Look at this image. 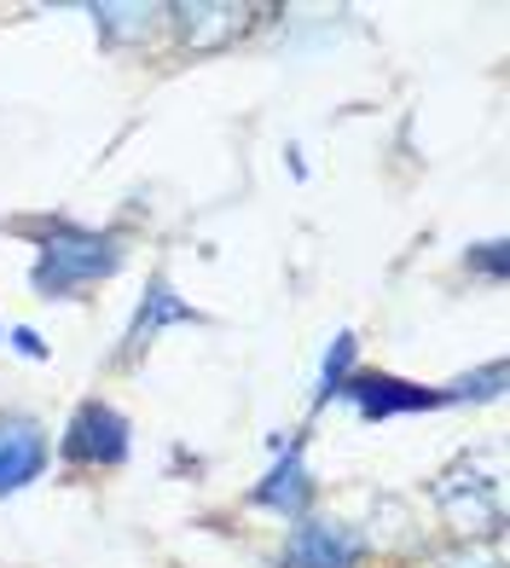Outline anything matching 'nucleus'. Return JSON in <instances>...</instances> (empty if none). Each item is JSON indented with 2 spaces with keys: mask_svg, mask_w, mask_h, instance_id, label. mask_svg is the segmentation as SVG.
<instances>
[{
  "mask_svg": "<svg viewBox=\"0 0 510 568\" xmlns=\"http://www.w3.org/2000/svg\"><path fill=\"white\" fill-rule=\"evenodd\" d=\"M35 239V267L30 284L41 302H75L93 284H105L122 273V239L116 232H99V226H75V221H30L23 226Z\"/></svg>",
  "mask_w": 510,
  "mask_h": 568,
  "instance_id": "obj_1",
  "label": "nucleus"
},
{
  "mask_svg": "<svg viewBox=\"0 0 510 568\" xmlns=\"http://www.w3.org/2000/svg\"><path fill=\"white\" fill-rule=\"evenodd\" d=\"M429 499H436L441 523L458 539H470V546L504 534V494H499V476L481 470V458H458L452 470H441L436 487H429Z\"/></svg>",
  "mask_w": 510,
  "mask_h": 568,
  "instance_id": "obj_2",
  "label": "nucleus"
},
{
  "mask_svg": "<svg viewBox=\"0 0 510 568\" xmlns=\"http://www.w3.org/2000/svg\"><path fill=\"white\" fill-rule=\"evenodd\" d=\"M59 453H64V464H75V470H122L128 453H134V424H128L111 400L93 395V400H82L70 412Z\"/></svg>",
  "mask_w": 510,
  "mask_h": 568,
  "instance_id": "obj_3",
  "label": "nucleus"
},
{
  "mask_svg": "<svg viewBox=\"0 0 510 568\" xmlns=\"http://www.w3.org/2000/svg\"><path fill=\"white\" fill-rule=\"evenodd\" d=\"M337 400H348L366 424H389V418H412V412H441L447 406L441 383H412V377H395V372H354Z\"/></svg>",
  "mask_w": 510,
  "mask_h": 568,
  "instance_id": "obj_4",
  "label": "nucleus"
},
{
  "mask_svg": "<svg viewBox=\"0 0 510 568\" xmlns=\"http://www.w3.org/2000/svg\"><path fill=\"white\" fill-rule=\"evenodd\" d=\"M360 562H366V534L337 523V516H302L273 557V568H360Z\"/></svg>",
  "mask_w": 510,
  "mask_h": 568,
  "instance_id": "obj_5",
  "label": "nucleus"
},
{
  "mask_svg": "<svg viewBox=\"0 0 510 568\" xmlns=\"http://www.w3.org/2000/svg\"><path fill=\"white\" fill-rule=\"evenodd\" d=\"M278 458L267 464V476L249 487V505H262L273 516H285V523H302L314 505V470H308V435H290V442H273Z\"/></svg>",
  "mask_w": 510,
  "mask_h": 568,
  "instance_id": "obj_6",
  "label": "nucleus"
},
{
  "mask_svg": "<svg viewBox=\"0 0 510 568\" xmlns=\"http://www.w3.org/2000/svg\"><path fill=\"white\" fill-rule=\"evenodd\" d=\"M169 325H210V314H197V307L174 291L169 273H151V278H145V296H140V307H134V320H128V331H122L116 359H122V366H134V359L157 343Z\"/></svg>",
  "mask_w": 510,
  "mask_h": 568,
  "instance_id": "obj_7",
  "label": "nucleus"
},
{
  "mask_svg": "<svg viewBox=\"0 0 510 568\" xmlns=\"http://www.w3.org/2000/svg\"><path fill=\"white\" fill-rule=\"evenodd\" d=\"M53 464L47 424L30 412H0V499H18L23 487H35Z\"/></svg>",
  "mask_w": 510,
  "mask_h": 568,
  "instance_id": "obj_8",
  "label": "nucleus"
},
{
  "mask_svg": "<svg viewBox=\"0 0 510 568\" xmlns=\"http://www.w3.org/2000/svg\"><path fill=\"white\" fill-rule=\"evenodd\" d=\"M169 30L181 36L186 53H221L249 30V7H226V0H197V7H163Z\"/></svg>",
  "mask_w": 510,
  "mask_h": 568,
  "instance_id": "obj_9",
  "label": "nucleus"
},
{
  "mask_svg": "<svg viewBox=\"0 0 510 568\" xmlns=\"http://www.w3.org/2000/svg\"><path fill=\"white\" fill-rule=\"evenodd\" d=\"M93 30L105 47H134L151 41V30L163 23V7H140V0H105V7H88Z\"/></svg>",
  "mask_w": 510,
  "mask_h": 568,
  "instance_id": "obj_10",
  "label": "nucleus"
},
{
  "mask_svg": "<svg viewBox=\"0 0 510 568\" xmlns=\"http://www.w3.org/2000/svg\"><path fill=\"white\" fill-rule=\"evenodd\" d=\"M354 372H360V337H354V331H337L330 348H325V359H319V377H314V406L337 400Z\"/></svg>",
  "mask_w": 510,
  "mask_h": 568,
  "instance_id": "obj_11",
  "label": "nucleus"
},
{
  "mask_svg": "<svg viewBox=\"0 0 510 568\" xmlns=\"http://www.w3.org/2000/svg\"><path fill=\"white\" fill-rule=\"evenodd\" d=\"M499 389H504V359H488L481 372H465V377L441 383L447 406H465V400H499Z\"/></svg>",
  "mask_w": 510,
  "mask_h": 568,
  "instance_id": "obj_12",
  "label": "nucleus"
},
{
  "mask_svg": "<svg viewBox=\"0 0 510 568\" xmlns=\"http://www.w3.org/2000/svg\"><path fill=\"white\" fill-rule=\"evenodd\" d=\"M465 267L499 284V278H504V267H510V244H504V239H488V244H470V255H465Z\"/></svg>",
  "mask_w": 510,
  "mask_h": 568,
  "instance_id": "obj_13",
  "label": "nucleus"
},
{
  "mask_svg": "<svg viewBox=\"0 0 510 568\" xmlns=\"http://www.w3.org/2000/svg\"><path fill=\"white\" fill-rule=\"evenodd\" d=\"M7 348H12L18 359H35V366H41V359H53V348L41 343L35 325H7Z\"/></svg>",
  "mask_w": 510,
  "mask_h": 568,
  "instance_id": "obj_14",
  "label": "nucleus"
},
{
  "mask_svg": "<svg viewBox=\"0 0 510 568\" xmlns=\"http://www.w3.org/2000/svg\"><path fill=\"white\" fill-rule=\"evenodd\" d=\"M441 568H504V562H499V539H488V551H481V546L458 551V557H447Z\"/></svg>",
  "mask_w": 510,
  "mask_h": 568,
  "instance_id": "obj_15",
  "label": "nucleus"
}]
</instances>
